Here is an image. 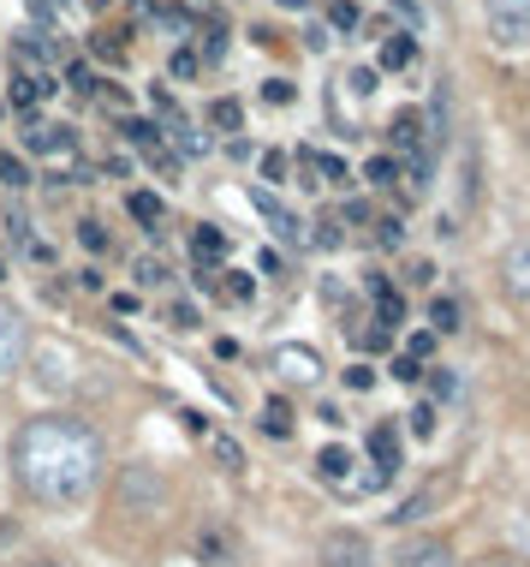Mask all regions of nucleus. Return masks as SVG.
<instances>
[{"label":"nucleus","instance_id":"f257e3e1","mask_svg":"<svg viewBox=\"0 0 530 567\" xmlns=\"http://www.w3.org/2000/svg\"><path fill=\"white\" fill-rule=\"evenodd\" d=\"M101 467H108L101 436L84 418L42 413V418H24V430L12 436V472L36 502H84L96 490Z\"/></svg>","mask_w":530,"mask_h":567},{"label":"nucleus","instance_id":"f03ea898","mask_svg":"<svg viewBox=\"0 0 530 567\" xmlns=\"http://www.w3.org/2000/svg\"><path fill=\"white\" fill-rule=\"evenodd\" d=\"M483 19L500 49H530V0H483Z\"/></svg>","mask_w":530,"mask_h":567},{"label":"nucleus","instance_id":"7ed1b4c3","mask_svg":"<svg viewBox=\"0 0 530 567\" xmlns=\"http://www.w3.org/2000/svg\"><path fill=\"white\" fill-rule=\"evenodd\" d=\"M322 567H376V549L364 532H328L322 537Z\"/></svg>","mask_w":530,"mask_h":567},{"label":"nucleus","instance_id":"20e7f679","mask_svg":"<svg viewBox=\"0 0 530 567\" xmlns=\"http://www.w3.org/2000/svg\"><path fill=\"white\" fill-rule=\"evenodd\" d=\"M274 376L311 388V383H322V353L316 346H274Z\"/></svg>","mask_w":530,"mask_h":567},{"label":"nucleus","instance_id":"39448f33","mask_svg":"<svg viewBox=\"0 0 530 567\" xmlns=\"http://www.w3.org/2000/svg\"><path fill=\"white\" fill-rule=\"evenodd\" d=\"M250 210L269 222V234L274 239H286V245H304V222H299V210H286L274 192H250Z\"/></svg>","mask_w":530,"mask_h":567},{"label":"nucleus","instance_id":"423d86ee","mask_svg":"<svg viewBox=\"0 0 530 567\" xmlns=\"http://www.w3.org/2000/svg\"><path fill=\"white\" fill-rule=\"evenodd\" d=\"M19 359H24V323H19V311L0 304V376L19 371Z\"/></svg>","mask_w":530,"mask_h":567},{"label":"nucleus","instance_id":"0eeeda50","mask_svg":"<svg viewBox=\"0 0 530 567\" xmlns=\"http://www.w3.org/2000/svg\"><path fill=\"white\" fill-rule=\"evenodd\" d=\"M393 567H453V549L435 544V537H423V544L400 549V556H393Z\"/></svg>","mask_w":530,"mask_h":567},{"label":"nucleus","instance_id":"6e6552de","mask_svg":"<svg viewBox=\"0 0 530 567\" xmlns=\"http://www.w3.org/2000/svg\"><path fill=\"white\" fill-rule=\"evenodd\" d=\"M370 454H376V472L388 478V472H400V430L393 425H376V436H370Z\"/></svg>","mask_w":530,"mask_h":567},{"label":"nucleus","instance_id":"1a4fd4ad","mask_svg":"<svg viewBox=\"0 0 530 567\" xmlns=\"http://www.w3.org/2000/svg\"><path fill=\"white\" fill-rule=\"evenodd\" d=\"M393 143H400V150H423V114L418 108H405V114H393Z\"/></svg>","mask_w":530,"mask_h":567},{"label":"nucleus","instance_id":"9d476101","mask_svg":"<svg viewBox=\"0 0 530 567\" xmlns=\"http://www.w3.org/2000/svg\"><path fill=\"white\" fill-rule=\"evenodd\" d=\"M507 287L519 299H530V245H519V252L507 257Z\"/></svg>","mask_w":530,"mask_h":567},{"label":"nucleus","instance_id":"9b49d317","mask_svg":"<svg viewBox=\"0 0 530 567\" xmlns=\"http://www.w3.org/2000/svg\"><path fill=\"white\" fill-rule=\"evenodd\" d=\"M411 54H418V49H411V36H400V31H393L388 42H381V66H388V72L411 66Z\"/></svg>","mask_w":530,"mask_h":567},{"label":"nucleus","instance_id":"f8f14e48","mask_svg":"<svg viewBox=\"0 0 530 567\" xmlns=\"http://www.w3.org/2000/svg\"><path fill=\"white\" fill-rule=\"evenodd\" d=\"M430 323H435V334H453V329H459V299H435L430 304Z\"/></svg>","mask_w":530,"mask_h":567},{"label":"nucleus","instance_id":"ddd939ff","mask_svg":"<svg viewBox=\"0 0 530 567\" xmlns=\"http://www.w3.org/2000/svg\"><path fill=\"white\" fill-rule=\"evenodd\" d=\"M131 215H138V222H143V227H150V234H155V227H161V215H167V210H161V197L138 192V197H131Z\"/></svg>","mask_w":530,"mask_h":567},{"label":"nucleus","instance_id":"4468645a","mask_svg":"<svg viewBox=\"0 0 530 567\" xmlns=\"http://www.w3.org/2000/svg\"><path fill=\"white\" fill-rule=\"evenodd\" d=\"M191 252H197V264H203V257H209V264H215V257H220V252H227V239H220V234H215V227H203V234H197V239H191Z\"/></svg>","mask_w":530,"mask_h":567},{"label":"nucleus","instance_id":"2eb2a0df","mask_svg":"<svg viewBox=\"0 0 530 567\" xmlns=\"http://www.w3.org/2000/svg\"><path fill=\"white\" fill-rule=\"evenodd\" d=\"M197 549H203V556H215V567H227L232 556H227V537H220V532H203L197 537Z\"/></svg>","mask_w":530,"mask_h":567},{"label":"nucleus","instance_id":"dca6fc26","mask_svg":"<svg viewBox=\"0 0 530 567\" xmlns=\"http://www.w3.org/2000/svg\"><path fill=\"white\" fill-rule=\"evenodd\" d=\"M393 180H400V168H393L388 156H376V162H370V185H393Z\"/></svg>","mask_w":530,"mask_h":567},{"label":"nucleus","instance_id":"f3484780","mask_svg":"<svg viewBox=\"0 0 530 567\" xmlns=\"http://www.w3.org/2000/svg\"><path fill=\"white\" fill-rule=\"evenodd\" d=\"M334 24H340V31H351V24H358V7H351V0H334V12H328Z\"/></svg>","mask_w":530,"mask_h":567},{"label":"nucleus","instance_id":"a211bd4d","mask_svg":"<svg viewBox=\"0 0 530 567\" xmlns=\"http://www.w3.org/2000/svg\"><path fill=\"white\" fill-rule=\"evenodd\" d=\"M0 180H7V185H24V162H12V156H0Z\"/></svg>","mask_w":530,"mask_h":567},{"label":"nucleus","instance_id":"6ab92c4d","mask_svg":"<svg viewBox=\"0 0 530 567\" xmlns=\"http://www.w3.org/2000/svg\"><path fill=\"white\" fill-rule=\"evenodd\" d=\"M411 430H418V436L435 430V413H430V406H418V413H411Z\"/></svg>","mask_w":530,"mask_h":567},{"label":"nucleus","instance_id":"aec40b11","mask_svg":"<svg viewBox=\"0 0 530 567\" xmlns=\"http://www.w3.org/2000/svg\"><path fill=\"white\" fill-rule=\"evenodd\" d=\"M269 436H286V406H281V400L269 406Z\"/></svg>","mask_w":530,"mask_h":567},{"label":"nucleus","instance_id":"412c9836","mask_svg":"<svg viewBox=\"0 0 530 567\" xmlns=\"http://www.w3.org/2000/svg\"><path fill=\"white\" fill-rule=\"evenodd\" d=\"M31 7H36V12H42V19H61V12H66V7H72V0H31Z\"/></svg>","mask_w":530,"mask_h":567},{"label":"nucleus","instance_id":"4be33fe9","mask_svg":"<svg viewBox=\"0 0 530 567\" xmlns=\"http://www.w3.org/2000/svg\"><path fill=\"white\" fill-rule=\"evenodd\" d=\"M262 96H269V101H292V84L286 78H269V90H262Z\"/></svg>","mask_w":530,"mask_h":567},{"label":"nucleus","instance_id":"5701e85b","mask_svg":"<svg viewBox=\"0 0 530 567\" xmlns=\"http://www.w3.org/2000/svg\"><path fill=\"white\" fill-rule=\"evenodd\" d=\"M84 245H90V252H101V245H108V234H101L96 222H84Z\"/></svg>","mask_w":530,"mask_h":567},{"label":"nucleus","instance_id":"b1692460","mask_svg":"<svg viewBox=\"0 0 530 567\" xmlns=\"http://www.w3.org/2000/svg\"><path fill=\"white\" fill-rule=\"evenodd\" d=\"M281 7H299V12H304V7H311V0H281Z\"/></svg>","mask_w":530,"mask_h":567},{"label":"nucleus","instance_id":"393cba45","mask_svg":"<svg viewBox=\"0 0 530 567\" xmlns=\"http://www.w3.org/2000/svg\"><path fill=\"white\" fill-rule=\"evenodd\" d=\"M31 567H61V561H31Z\"/></svg>","mask_w":530,"mask_h":567}]
</instances>
